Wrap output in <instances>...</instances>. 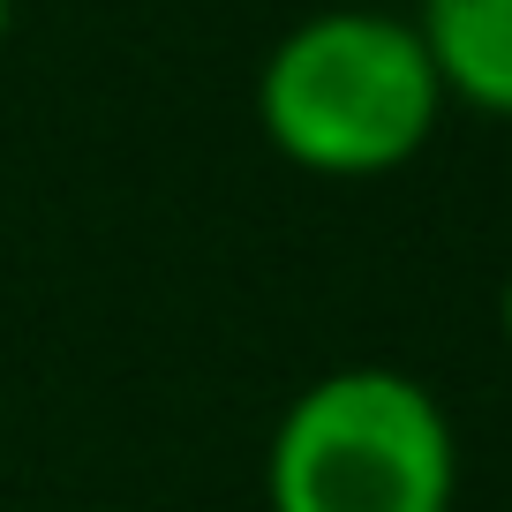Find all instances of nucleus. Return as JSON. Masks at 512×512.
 Listing matches in <instances>:
<instances>
[{
    "label": "nucleus",
    "instance_id": "obj_1",
    "mask_svg": "<svg viewBox=\"0 0 512 512\" xmlns=\"http://www.w3.org/2000/svg\"><path fill=\"white\" fill-rule=\"evenodd\" d=\"M445 83L407 16L324 8L302 16L256 68V128L287 166L324 181L400 174L430 144Z\"/></svg>",
    "mask_w": 512,
    "mask_h": 512
},
{
    "label": "nucleus",
    "instance_id": "obj_2",
    "mask_svg": "<svg viewBox=\"0 0 512 512\" xmlns=\"http://www.w3.org/2000/svg\"><path fill=\"white\" fill-rule=\"evenodd\" d=\"M460 437L407 369L347 362L287 400L264 452L272 512H452Z\"/></svg>",
    "mask_w": 512,
    "mask_h": 512
},
{
    "label": "nucleus",
    "instance_id": "obj_3",
    "mask_svg": "<svg viewBox=\"0 0 512 512\" xmlns=\"http://www.w3.org/2000/svg\"><path fill=\"white\" fill-rule=\"evenodd\" d=\"M415 31L437 61L445 98L512 121V0H422Z\"/></svg>",
    "mask_w": 512,
    "mask_h": 512
},
{
    "label": "nucleus",
    "instance_id": "obj_4",
    "mask_svg": "<svg viewBox=\"0 0 512 512\" xmlns=\"http://www.w3.org/2000/svg\"><path fill=\"white\" fill-rule=\"evenodd\" d=\"M497 332H505V354H512V264H505V287H497Z\"/></svg>",
    "mask_w": 512,
    "mask_h": 512
},
{
    "label": "nucleus",
    "instance_id": "obj_5",
    "mask_svg": "<svg viewBox=\"0 0 512 512\" xmlns=\"http://www.w3.org/2000/svg\"><path fill=\"white\" fill-rule=\"evenodd\" d=\"M8 23H16V0H0V46H8Z\"/></svg>",
    "mask_w": 512,
    "mask_h": 512
}]
</instances>
